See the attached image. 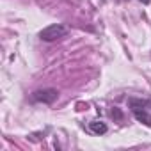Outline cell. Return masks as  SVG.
<instances>
[{
  "mask_svg": "<svg viewBox=\"0 0 151 151\" xmlns=\"http://www.w3.org/2000/svg\"><path fill=\"white\" fill-rule=\"evenodd\" d=\"M128 105H130V110H132L133 117L139 123H142L146 126H151V112L147 109V107H151V101L142 100V98H130Z\"/></svg>",
  "mask_w": 151,
  "mask_h": 151,
  "instance_id": "obj_1",
  "label": "cell"
},
{
  "mask_svg": "<svg viewBox=\"0 0 151 151\" xmlns=\"http://www.w3.org/2000/svg\"><path fill=\"white\" fill-rule=\"evenodd\" d=\"M66 34H68V29L62 23H53V25L45 27L39 32V39L41 41H46V43H52V41H57V39L64 37Z\"/></svg>",
  "mask_w": 151,
  "mask_h": 151,
  "instance_id": "obj_2",
  "label": "cell"
},
{
  "mask_svg": "<svg viewBox=\"0 0 151 151\" xmlns=\"http://www.w3.org/2000/svg\"><path fill=\"white\" fill-rule=\"evenodd\" d=\"M59 98V91L57 89H39V91H34L30 94V101L32 103H45V105H52L55 100Z\"/></svg>",
  "mask_w": 151,
  "mask_h": 151,
  "instance_id": "obj_3",
  "label": "cell"
},
{
  "mask_svg": "<svg viewBox=\"0 0 151 151\" xmlns=\"http://www.w3.org/2000/svg\"><path fill=\"white\" fill-rule=\"evenodd\" d=\"M89 132L94 133V135H103V133L109 132V126H107V123L96 119V121H91V123H89Z\"/></svg>",
  "mask_w": 151,
  "mask_h": 151,
  "instance_id": "obj_4",
  "label": "cell"
},
{
  "mask_svg": "<svg viewBox=\"0 0 151 151\" xmlns=\"http://www.w3.org/2000/svg\"><path fill=\"white\" fill-rule=\"evenodd\" d=\"M142 2H144V4H149V0H142Z\"/></svg>",
  "mask_w": 151,
  "mask_h": 151,
  "instance_id": "obj_5",
  "label": "cell"
}]
</instances>
